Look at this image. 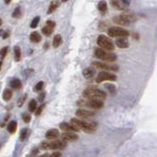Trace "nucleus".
Listing matches in <instances>:
<instances>
[{"label":"nucleus","mask_w":157,"mask_h":157,"mask_svg":"<svg viewBox=\"0 0 157 157\" xmlns=\"http://www.w3.org/2000/svg\"><path fill=\"white\" fill-rule=\"evenodd\" d=\"M58 2H51V4L50 5V7H48V14H51V13L53 12V11H55L56 8H58Z\"/></svg>","instance_id":"27"},{"label":"nucleus","mask_w":157,"mask_h":157,"mask_svg":"<svg viewBox=\"0 0 157 157\" xmlns=\"http://www.w3.org/2000/svg\"><path fill=\"white\" fill-rule=\"evenodd\" d=\"M55 28V23L53 21H48L45 23V26L43 28L42 32L45 36H50L53 32V29Z\"/></svg>","instance_id":"11"},{"label":"nucleus","mask_w":157,"mask_h":157,"mask_svg":"<svg viewBox=\"0 0 157 157\" xmlns=\"http://www.w3.org/2000/svg\"><path fill=\"white\" fill-rule=\"evenodd\" d=\"M61 137L64 142H75L78 139V136L74 132H63L61 135Z\"/></svg>","instance_id":"14"},{"label":"nucleus","mask_w":157,"mask_h":157,"mask_svg":"<svg viewBox=\"0 0 157 157\" xmlns=\"http://www.w3.org/2000/svg\"><path fill=\"white\" fill-rule=\"evenodd\" d=\"M28 136V129H24L20 134V139L21 140H24Z\"/></svg>","instance_id":"31"},{"label":"nucleus","mask_w":157,"mask_h":157,"mask_svg":"<svg viewBox=\"0 0 157 157\" xmlns=\"http://www.w3.org/2000/svg\"><path fill=\"white\" fill-rule=\"evenodd\" d=\"M75 115H76V117L81 119H89L92 118L93 116H95V112H92V111L85 110V109H78L75 112Z\"/></svg>","instance_id":"12"},{"label":"nucleus","mask_w":157,"mask_h":157,"mask_svg":"<svg viewBox=\"0 0 157 157\" xmlns=\"http://www.w3.org/2000/svg\"><path fill=\"white\" fill-rule=\"evenodd\" d=\"M93 65L95 68L100 69L102 71H113V72H117L119 71V67L117 65L114 64H107V63H102V62H93Z\"/></svg>","instance_id":"10"},{"label":"nucleus","mask_w":157,"mask_h":157,"mask_svg":"<svg viewBox=\"0 0 157 157\" xmlns=\"http://www.w3.org/2000/svg\"><path fill=\"white\" fill-rule=\"evenodd\" d=\"M8 49H9V48H8L7 46H5V47L2 48V50H1V59H2V60H3L5 56L7 55V53H8Z\"/></svg>","instance_id":"33"},{"label":"nucleus","mask_w":157,"mask_h":157,"mask_svg":"<svg viewBox=\"0 0 157 157\" xmlns=\"http://www.w3.org/2000/svg\"><path fill=\"white\" fill-rule=\"evenodd\" d=\"M121 1L123 2L124 5L126 7H128L129 5V0H121Z\"/></svg>","instance_id":"38"},{"label":"nucleus","mask_w":157,"mask_h":157,"mask_svg":"<svg viewBox=\"0 0 157 157\" xmlns=\"http://www.w3.org/2000/svg\"><path fill=\"white\" fill-rule=\"evenodd\" d=\"M117 80V76L112 74V73L106 72V71H103L100 72L98 76L96 78V83H100L102 82H105V81H110V82H115Z\"/></svg>","instance_id":"9"},{"label":"nucleus","mask_w":157,"mask_h":157,"mask_svg":"<svg viewBox=\"0 0 157 157\" xmlns=\"http://www.w3.org/2000/svg\"><path fill=\"white\" fill-rule=\"evenodd\" d=\"M112 5L115 9H118V10H124V8H126V6H124V3L121 1V0H113Z\"/></svg>","instance_id":"22"},{"label":"nucleus","mask_w":157,"mask_h":157,"mask_svg":"<svg viewBox=\"0 0 157 157\" xmlns=\"http://www.w3.org/2000/svg\"><path fill=\"white\" fill-rule=\"evenodd\" d=\"M78 106H85L88 108H91V109H101L104 106V103H103L102 100H97V99H87V100H79L77 102Z\"/></svg>","instance_id":"5"},{"label":"nucleus","mask_w":157,"mask_h":157,"mask_svg":"<svg viewBox=\"0 0 157 157\" xmlns=\"http://www.w3.org/2000/svg\"><path fill=\"white\" fill-rule=\"evenodd\" d=\"M95 57L100 59V60L109 62V63H112V62H115L116 60H117V56H116V54L110 53V51L102 49V48H96Z\"/></svg>","instance_id":"4"},{"label":"nucleus","mask_w":157,"mask_h":157,"mask_svg":"<svg viewBox=\"0 0 157 157\" xmlns=\"http://www.w3.org/2000/svg\"><path fill=\"white\" fill-rule=\"evenodd\" d=\"M62 2H66V1H68V0H61Z\"/></svg>","instance_id":"43"},{"label":"nucleus","mask_w":157,"mask_h":157,"mask_svg":"<svg viewBox=\"0 0 157 157\" xmlns=\"http://www.w3.org/2000/svg\"><path fill=\"white\" fill-rule=\"evenodd\" d=\"M40 147L44 150H62L66 147V142L64 140H55V142H43Z\"/></svg>","instance_id":"3"},{"label":"nucleus","mask_w":157,"mask_h":157,"mask_svg":"<svg viewBox=\"0 0 157 157\" xmlns=\"http://www.w3.org/2000/svg\"><path fill=\"white\" fill-rule=\"evenodd\" d=\"M29 111L30 112H35V111H37V101L35 99L31 100V102L29 103Z\"/></svg>","instance_id":"26"},{"label":"nucleus","mask_w":157,"mask_h":157,"mask_svg":"<svg viewBox=\"0 0 157 157\" xmlns=\"http://www.w3.org/2000/svg\"><path fill=\"white\" fill-rule=\"evenodd\" d=\"M40 17H39V16H37V17H35L34 19H33V21H32L31 22V25H30V26H31V28L32 29H35V28H37V27H38V24H39V22H40Z\"/></svg>","instance_id":"29"},{"label":"nucleus","mask_w":157,"mask_h":157,"mask_svg":"<svg viewBox=\"0 0 157 157\" xmlns=\"http://www.w3.org/2000/svg\"><path fill=\"white\" fill-rule=\"evenodd\" d=\"M71 123L74 124L75 126H77L79 130H82V131L88 132V134H93L96 131L95 124L91 123V122L82 121V120H78L76 118H72Z\"/></svg>","instance_id":"2"},{"label":"nucleus","mask_w":157,"mask_h":157,"mask_svg":"<svg viewBox=\"0 0 157 157\" xmlns=\"http://www.w3.org/2000/svg\"><path fill=\"white\" fill-rule=\"evenodd\" d=\"M116 44L120 48H128L129 46V42L126 37H121V39H118L116 40Z\"/></svg>","instance_id":"16"},{"label":"nucleus","mask_w":157,"mask_h":157,"mask_svg":"<svg viewBox=\"0 0 157 157\" xmlns=\"http://www.w3.org/2000/svg\"><path fill=\"white\" fill-rule=\"evenodd\" d=\"M10 2H11V0H5V3L6 4H9Z\"/></svg>","instance_id":"42"},{"label":"nucleus","mask_w":157,"mask_h":157,"mask_svg":"<svg viewBox=\"0 0 157 157\" xmlns=\"http://www.w3.org/2000/svg\"><path fill=\"white\" fill-rule=\"evenodd\" d=\"M44 107H45V105L43 104V105H40L39 108H38L37 111H36V116L40 115V113H42V111H43V109H44Z\"/></svg>","instance_id":"35"},{"label":"nucleus","mask_w":157,"mask_h":157,"mask_svg":"<svg viewBox=\"0 0 157 157\" xmlns=\"http://www.w3.org/2000/svg\"><path fill=\"white\" fill-rule=\"evenodd\" d=\"M97 44L99 45L100 48L107 51H113L114 48H115L112 40L108 36H104V34H101V36H98V39H97Z\"/></svg>","instance_id":"6"},{"label":"nucleus","mask_w":157,"mask_h":157,"mask_svg":"<svg viewBox=\"0 0 157 157\" xmlns=\"http://www.w3.org/2000/svg\"><path fill=\"white\" fill-rule=\"evenodd\" d=\"M94 73H95L94 69H92V68H86V69L83 70L82 74H83V76H84L85 78H93Z\"/></svg>","instance_id":"21"},{"label":"nucleus","mask_w":157,"mask_h":157,"mask_svg":"<svg viewBox=\"0 0 157 157\" xmlns=\"http://www.w3.org/2000/svg\"><path fill=\"white\" fill-rule=\"evenodd\" d=\"M21 16H22V13H21V8L20 7H17L14 10V12L12 13V17L18 19V18H20Z\"/></svg>","instance_id":"28"},{"label":"nucleus","mask_w":157,"mask_h":157,"mask_svg":"<svg viewBox=\"0 0 157 157\" xmlns=\"http://www.w3.org/2000/svg\"><path fill=\"white\" fill-rule=\"evenodd\" d=\"M10 88L13 89H20L22 88V83L19 78H14L10 82Z\"/></svg>","instance_id":"19"},{"label":"nucleus","mask_w":157,"mask_h":157,"mask_svg":"<svg viewBox=\"0 0 157 157\" xmlns=\"http://www.w3.org/2000/svg\"><path fill=\"white\" fill-rule=\"evenodd\" d=\"M58 137H59V132L58 130L56 129L48 130V131L45 132V137H47L48 139H55Z\"/></svg>","instance_id":"15"},{"label":"nucleus","mask_w":157,"mask_h":157,"mask_svg":"<svg viewBox=\"0 0 157 157\" xmlns=\"http://www.w3.org/2000/svg\"><path fill=\"white\" fill-rule=\"evenodd\" d=\"M26 98H27V94H25L22 98H21L20 100H19V102H18V106H22V103H24V101L26 100Z\"/></svg>","instance_id":"36"},{"label":"nucleus","mask_w":157,"mask_h":157,"mask_svg":"<svg viewBox=\"0 0 157 157\" xmlns=\"http://www.w3.org/2000/svg\"><path fill=\"white\" fill-rule=\"evenodd\" d=\"M22 118L25 123H30V121H31V114H29V113H24L22 115Z\"/></svg>","instance_id":"30"},{"label":"nucleus","mask_w":157,"mask_h":157,"mask_svg":"<svg viewBox=\"0 0 157 157\" xmlns=\"http://www.w3.org/2000/svg\"><path fill=\"white\" fill-rule=\"evenodd\" d=\"M45 98V93H42V94H40V97H39V101H43Z\"/></svg>","instance_id":"39"},{"label":"nucleus","mask_w":157,"mask_h":157,"mask_svg":"<svg viewBox=\"0 0 157 157\" xmlns=\"http://www.w3.org/2000/svg\"><path fill=\"white\" fill-rule=\"evenodd\" d=\"M62 42V39L61 36H59V34H56V36H55V37H53V46L55 48H58L59 45L61 44Z\"/></svg>","instance_id":"24"},{"label":"nucleus","mask_w":157,"mask_h":157,"mask_svg":"<svg viewBox=\"0 0 157 157\" xmlns=\"http://www.w3.org/2000/svg\"><path fill=\"white\" fill-rule=\"evenodd\" d=\"M3 99L5 100V101H9L10 99L12 98V96H13V93H12V90L10 88H6L5 90L3 91Z\"/></svg>","instance_id":"23"},{"label":"nucleus","mask_w":157,"mask_h":157,"mask_svg":"<svg viewBox=\"0 0 157 157\" xmlns=\"http://www.w3.org/2000/svg\"><path fill=\"white\" fill-rule=\"evenodd\" d=\"M98 10L100 11L101 14H105L108 10V5H107V2L105 0H101V1L98 3Z\"/></svg>","instance_id":"18"},{"label":"nucleus","mask_w":157,"mask_h":157,"mask_svg":"<svg viewBox=\"0 0 157 157\" xmlns=\"http://www.w3.org/2000/svg\"><path fill=\"white\" fill-rule=\"evenodd\" d=\"M83 96L87 99H97V100H104L106 98L107 94L104 90L94 88H88L83 91Z\"/></svg>","instance_id":"1"},{"label":"nucleus","mask_w":157,"mask_h":157,"mask_svg":"<svg viewBox=\"0 0 157 157\" xmlns=\"http://www.w3.org/2000/svg\"><path fill=\"white\" fill-rule=\"evenodd\" d=\"M44 88V82H39L35 86V91H40Z\"/></svg>","instance_id":"32"},{"label":"nucleus","mask_w":157,"mask_h":157,"mask_svg":"<svg viewBox=\"0 0 157 157\" xmlns=\"http://www.w3.org/2000/svg\"><path fill=\"white\" fill-rule=\"evenodd\" d=\"M17 122L16 121H11L9 124H8L7 126V131L10 132V134H14V132H16V130H17Z\"/></svg>","instance_id":"20"},{"label":"nucleus","mask_w":157,"mask_h":157,"mask_svg":"<svg viewBox=\"0 0 157 157\" xmlns=\"http://www.w3.org/2000/svg\"><path fill=\"white\" fill-rule=\"evenodd\" d=\"M59 128H60L62 131H64L65 132H77L79 131V128L77 126H75L74 124H69V123H61L59 125Z\"/></svg>","instance_id":"13"},{"label":"nucleus","mask_w":157,"mask_h":157,"mask_svg":"<svg viewBox=\"0 0 157 157\" xmlns=\"http://www.w3.org/2000/svg\"><path fill=\"white\" fill-rule=\"evenodd\" d=\"M9 36V32H4V34H3V39H6V37Z\"/></svg>","instance_id":"40"},{"label":"nucleus","mask_w":157,"mask_h":157,"mask_svg":"<svg viewBox=\"0 0 157 157\" xmlns=\"http://www.w3.org/2000/svg\"><path fill=\"white\" fill-rule=\"evenodd\" d=\"M108 34L111 37H118V39H121V37H128L129 36V31L124 29L120 27H112L108 29Z\"/></svg>","instance_id":"7"},{"label":"nucleus","mask_w":157,"mask_h":157,"mask_svg":"<svg viewBox=\"0 0 157 157\" xmlns=\"http://www.w3.org/2000/svg\"><path fill=\"white\" fill-rule=\"evenodd\" d=\"M30 40H31L32 42H34V43H38V42H40V40H42V36H40V34H39V32H32V34H30Z\"/></svg>","instance_id":"17"},{"label":"nucleus","mask_w":157,"mask_h":157,"mask_svg":"<svg viewBox=\"0 0 157 157\" xmlns=\"http://www.w3.org/2000/svg\"><path fill=\"white\" fill-rule=\"evenodd\" d=\"M113 21L115 22L118 25L121 26H128L131 23H132L134 21H135V17L134 15H129V14H123V15H119L114 17Z\"/></svg>","instance_id":"8"},{"label":"nucleus","mask_w":157,"mask_h":157,"mask_svg":"<svg viewBox=\"0 0 157 157\" xmlns=\"http://www.w3.org/2000/svg\"><path fill=\"white\" fill-rule=\"evenodd\" d=\"M40 157H50V155H48V154H44V155H40Z\"/></svg>","instance_id":"41"},{"label":"nucleus","mask_w":157,"mask_h":157,"mask_svg":"<svg viewBox=\"0 0 157 157\" xmlns=\"http://www.w3.org/2000/svg\"><path fill=\"white\" fill-rule=\"evenodd\" d=\"M14 60L16 62H19L21 60V49L19 46L14 47Z\"/></svg>","instance_id":"25"},{"label":"nucleus","mask_w":157,"mask_h":157,"mask_svg":"<svg viewBox=\"0 0 157 157\" xmlns=\"http://www.w3.org/2000/svg\"><path fill=\"white\" fill-rule=\"evenodd\" d=\"M106 88H108V89H109V91H110V93H116V88H115V86H113V85H106Z\"/></svg>","instance_id":"34"},{"label":"nucleus","mask_w":157,"mask_h":157,"mask_svg":"<svg viewBox=\"0 0 157 157\" xmlns=\"http://www.w3.org/2000/svg\"><path fill=\"white\" fill-rule=\"evenodd\" d=\"M50 157H61V153L58 151H55L53 153L50 154Z\"/></svg>","instance_id":"37"}]
</instances>
